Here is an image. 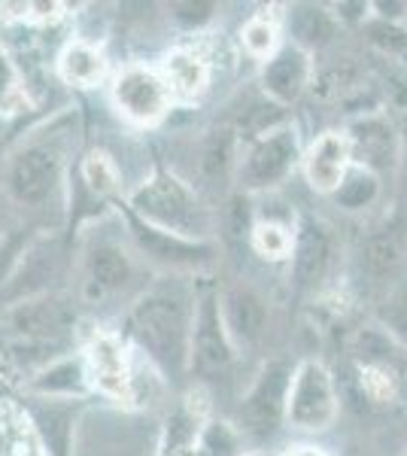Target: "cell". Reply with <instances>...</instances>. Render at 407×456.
Here are the masks:
<instances>
[{
  "instance_id": "obj_1",
  "label": "cell",
  "mask_w": 407,
  "mask_h": 456,
  "mask_svg": "<svg viewBox=\"0 0 407 456\" xmlns=\"http://www.w3.org/2000/svg\"><path fill=\"white\" fill-rule=\"evenodd\" d=\"M79 143V113L64 110L43 125H34L6 150L0 161V198L21 213L68 216L73 152Z\"/></svg>"
},
{
  "instance_id": "obj_2",
  "label": "cell",
  "mask_w": 407,
  "mask_h": 456,
  "mask_svg": "<svg viewBox=\"0 0 407 456\" xmlns=\"http://www.w3.org/2000/svg\"><path fill=\"white\" fill-rule=\"evenodd\" d=\"M204 277V274H201ZM198 277L189 274H155L143 289L131 298L122 316V338L131 350L140 353L159 378H189L191 322H195Z\"/></svg>"
},
{
  "instance_id": "obj_3",
  "label": "cell",
  "mask_w": 407,
  "mask_h": 456,
  "mask_svg": "<svg viewBox=\"0 0 407 456\" xmlns=\"http://www.w3.org/2000/svg\"><path fill=\"white\" fill-rule=\"evenodd\" d=\"M143 265H140L134 247H131L119 208L113 216L85 225L79 238L77 259V301L85 307L113 305L125 296L134 298L146 283H140Z\"/></svg>"
},
{
  "instance_id": "obj_4",
  "label": "cell",
  "mask_w": 407,
  "mask_h": 456,
  "mask_svg": "<svg viewBox=\"0 0 407 456\" xmlns=\"http://www.w3.org/2000/svg\"><path fill=\"white\" fill-rule=\"evenodd\" d=\"M122 208L161 232L195 240H216V213L186 176L165 165L152 167L131 192H125Z\"/></svg>"
},
{
  "instance_id": "obj_5",
  "label": "cell",
  "mask_w": 407,
  "mask_h": 456,
  "mask_svg": "<svg viewBox=\"0 0 407 456\" xmlns=\"http://www.w3.org/2000/svg\"><path fill=\"white\" fill-rule=\"evenodd\" d=\"M119 219L125 225L131 247H134L140 265L159 271V274H189L201 277L210 274V268L219 259V240H195L174 232H161L155 225H146L134 213H128L119 204Z\"/></svg>"
},
{
  "instance_id": "obj_6",
  "label": "cell",
  "mask_w": 407,
  "mask_h": 456,
  "mask_svg": "<svg viewBox=\"0 0 407 456\" xmlns=\"http://www.w3.org/2000/svg\"><path fill=\"white\" fill-rule=\"evenodd\" d=\"M79 329V301L68 289H52L40 296L12 301L0 316V335L31 344L73 347Z\"/></svg>"
},
{
  "instance_id": "obj_7",
  "label": "cell",
  "mask_w": 407,
  "mask_h": 456,
  "mask_svg": "<svg viewBox=\"0 0 407 456\" xmlns=\"http://www.w3.org/2000/svg\"><path fill=\"white\" fill-rule=\"evenodd\" d=\"M238 365V347L222 320L219 286L210 277H198L195 322H191V347H189V378L201 384L228 380Z\"/></svg>"
},
{
  "instance_id": "obj_8",
  "label": "cell",
  "mask_w": 407,
  "mask_h": 456,
  "mask_svg": "<svg viewBox=\"0 0 407 456\" xmlns=\"http://www.w3.org/2000/svg\"><path fill=\"white\" fill-rule=\"evenodd\" d=\"M292 371L295 365L283 356L265 359L256 378L249 380L247 393L240 395L238 414H234V429L240 432V438L265 444L283 432Z\"/></svg>"
},
{
  "instance_id": "obj_9",
  "label": "cell",
  "mask_w": 407,
  "mask_h": 456,
  "mask_svg": "<svg viewBox=\"0 0 407 456\" xmlns=\"http://www.w3.org/2000/svg\"><path fill=\"white\" fill-rule=\"evenodd\" d=\"M301 152H305V143H301V134L292 122L247 143L240 150L238 176H234L238 192H247L253 198L277 192L301 167Z\"/></svg>"
},
{
  "instance_id": "obj_10",
  "label": "cell",
  "mask_w": 407,
  "mask_h": 456,
  "mask_svg": "<svg viewBox=\"0 0 407 456\" xmlns=\"http://www.w3.org/2000/svg\"><path fill=\"white\" fill-rule=\"evenodd\" d=\"M340 414V395L338 384L331 378L329 365L320 359H301L295 362L292 384H289V402H286V426L295 432H316L331 429Z\"/></svg>"
},
{
  "instance_id": "obj_11",
  "label": "cell",
  "mask_w": 407,
  "mask_h": 456,
  "mask_svg": "<svg viewBox=\"0 0 407 456\" xmlns=\"http://www.w3.org/2000/svg\"><path fill=\"white\" fill-rule=\"evenodd\" d=\"M110 101H113L116 113L137 128H152V125L165 122L174 110L170 86L165 83L161 70L146 61L125 64L110 77Z\"/></svg>"
},
{
  "instance_id": "obj_12",
  "label": "cell",
  "mask_w": 407,
  "mask_h": 456,
  "mask_svg": "<svg viewBox=\"0 0 407 456\" xmlns=\"http://www.w3.org/2000/svg\"><path fill=\"white\" fill-rule=\"evenodd\" d=\"M79 353L85 359L92 395H101V399H110L116 404H134V350L128 347V341L119 332L98 329V332L85 338Z\"/></svg>"
},
{
  "instance_id": "obj_13",
  "label": "cell",
  "mask_w": 407,
  "mask_h": 456,
  "mask_svg": "<svg viewBox=\"0 0 407 456\" xmlns=\"http://www.w3.org/2000/svg\"><path fill=\"white\" fill-rule=\"evenodd\" d=\"M289 283L298 296H320L329 289L338 268V238L322 219L301 216L289 256Z\"/></svg>"
},
{
  "instance_id": "obj_14",
  "label": "cell",
  "mask_w": 407,
  "mask_h": 456,
  "mask_svg": "<svg viewBox=\"0 0 407 456\" xmlns=\"http://www.w3.org/2000/svg\"><path fill=\"white\" fill-rule=\"evenodd\" d=\"M344 134L350 143L353 165L377 174L383 183L395 180L398 161H402V134H398V125L387 110L353 116L344 125Z\"/></svg>"
},
{
  "instance_id": "obj_15",
  "label": "cell",
  "mask_w": 407,
  "mask_h": 456,
  "mask_svg": "<svg viewBox=\"0 0 407 456\" xmlns=\"http://www.w3.org/2000/svg\"><path fill=\"white\" fill-rule=\"evenodd\" d=\"M219 307L238 353L253 350L268 335L271 305L249 281H232L219 289Z\"/></svg>"
},
{
  "instance_id": "obj_16",
  "label": "cell",
  "mask_w": 407,
  "mask_h": 456,
  "mask_svg": "<svg viewBox=\"0 0 407 456\" xmlns=\"http://www.w3.org/2000/svg\"><path fill=\"white\" fill-rule=\"evenodd\" d=\"M313 73H316L313 55L305 53V49H298V46H292V43H283V46L268 58V61H262L256 86L268 101L289 110L310 92V86H313Z\"/></svg>"
},
{
  "instance_id": "obj_17",
  "label": "cell",
  "mask_w": 407,
  "mask_h": 456,
  "mask_svg": "<svg viewBox=\"0 0 407 456\" xmlns=\"http://www.w3.org/2000/svg\"><path fill=\"white\" fill-rule=\"evenodd\" d=\"M61 259H64L61 240L55 238V232L43 228V232L37 234L34 244L28 247L25 259L19 262L12 281L4 286V292H0L6 305L21 301V298H31V296H40V292L58 289L55 281H58V274H61Z\"/></svg>"
},
{
  "instance_id": "obj_18",
  "label": "cell",
  "mask_w": 407,
  "mask_h": 456,
  "mask_svg": "<svg viewBox=\"0 0 407 456\" xmlns=\"http://www.w3.org/2000/svg\"><path fill=\"white\" fill-rule=\"evenodd\" d=\"M350 167H353V156L344 128L320 131L305 146V152H301V174H305L307 186L316 195L329 198L340 186V180H344Z\"/></svg>"
},
{
  "instance_id": "obj_19",
  "label": "cell",
  "mask_w": 407,
  "mask_h": 456,
  "mask_svg": "<svg viewBox=\"0 0 407 456\" xmlns=\"http://www.w3.org/2000/svg\"><path fill=\"white\" fill-rule=\"evenodd\" d=\"M359 271L371 283L398 281L407 265V219L392 216L387 225L374 228L359 244Z\"/></svg>"
},
{
  "instance_id": "obj_20",
  "label": "cell",
  "mask_w": 407,
  "mask_h": 456,
  "mask_svg": "<svg viewBox=\"0 0 407 456\" xmlns=\"http://www.w3.org/2000/svg\"><path fill=\"white\" fill-rule=\"evenodd\" d=\"M85 402L28 399L25 411L31 417L43 456H77V426Z\"/></svg>"
},
{
  "instance_id": "obj_21",
  "label": "cell",
  "mask_w": 407,
  "mask_h": 456,
  "mask_svg": "<svg viewBox=\"0 0 407 456\" xmlns=\"http://www.w3.org/2000/svg\"><path fill=\"white\" fill-rule=\"evenodd\" d=\"M28 399H58V402H85L92 395L85 359L79 350L52 359L40 371L25 380Z\"/></svg>"
},
{
  "instance_id": "obj_22",
  "label": "cell",
  "mask_w": 407,
  "mask_h": 456,
  "mask_svg": "<svg viewBox=\"0 0 407 456\" xmlns=\"http://www.w3.org/2000/svg\"><path fill=\"white\" fill-rule=\"evenodd\" d=\"M240 137L228 122L213 125L210 131H204L201 143H198V174L201 183L216 192H225L238 176V161H240Z\"/></svg>"
},
{
  "instance_id": "obj_23",
  "label": "cell",
  "mask_w": 407,
  "mask_h": 456,
  "mask_svg": "<svg viewBox=\"0 0 407 456\" xmlns=\"http://www.w3.org/2000/svg\"><path fill=\"white\" fill-rule=\"evenodd\" d=\"M55 73L64 86L77 88V92H92L101 88L110 79V61L101 46L83 37H70L55 55Z\"/></svg>"
},
{
  "instance_id": "obj_24",
  "label": "cell",
  "mask_w": 407,
  "mask_h": 456,
  "mask_svg": "<svg viewBox=\"0 0 407 456\" xmlns=\"http://www.w3.org/2000/svg\"><path fill=\"white\" fill-rule=\"evenodd\" d=\"M161 77L170 86V94L174 101H201L207 92H210V79H213V68L210 58H207L201 49L191 46H176L165 55V61L159 64Z\"/></svg>"
},
{
  "instance_id": "obj_25",
  "label": "cell",
  "mask_w": 407,
  "mask_h": 456,
  "mask_svg": "<svg viewBox=\"0 0 407 456\" xmlns=\"http://www.w3.org/2000/svg\"><path fill=\"white\" fill-rule=\"evenodd\" d=\"M286 28L292 37V46L305 49L313 55V49H325L329 43H335L340 31L338 19L331 16L329 6L322 4H295L286 12Z\"/></svg>"
},
{
  "instance_id": "obj_26",
  "label": "cell",
  "mask_w": 407,
  "mask_h": 456,
  "mask_svg": "<svg viewBox=\"0 0 407 456\" xmlns=\"http://www.w3.org/2000/svg\"><path fill=\"white\" fill-rule=\"evenodd\" d=\"M295 225H298V219H283L273 216V213L256 210V225L249 232V249L262 262L286 265L295 244Z\"/></svg>"
},
{
  "instance_id": "obj_27",
  "label": "cell",
  "mask_w": 407,
  "mask_h": 456,
  "mask_svg": "<svg viewBox=\"0 0 407 456\" xmlns=\"http://www.w3.org/2000/svg\"><path fill=\"white\" fill-rule=\"evenodd\" d=\"M383 192H387V183L380 176L353 165L329 198L340 213H353L356 216V213H368L371 208H377L383 201Z\"/></svg>"
},
{
  "instance_id": "obj_28",
  "label": "cell",
  "mask_w": 407,
  "mask_h": 456,
  "mask_svg": "<svg viewBox=\"0 0 407 456\" xmlns=\"http://www.w3.org/2000/svg\"><path fill=\"white\" fill-rule=\"evenodd\" d=\"M0 456H43L25 404L0 402Z\"/></svg>"
},
{
  "instance_id": "obj_29",
  "label": "cell",
  "mask_w": 407,
  "mask_h": 456,
  "mask_svg": "<svg viewBox=\"0 0 407 456\" xmlns=\"http://www.w3.org/2000/svg\"><path fill=\"white\" fill-rule=\"evenodd\" d=\"M256 225V198L234 189L232 195H225L222 208L216 213V232L225 244H247L249 247V232Z\"/></svg>"
},
{
  "instance_id": "obj_30",
  "label": "cell",
  "mask_w": 407,
  "mask_h": 456,
  "mask_svg": "<svg viewBox=\"0 0 407 456\" xmlns=\"http://www.w3.org/2000/svg\"><path fill=\"white\" fill-rule=\"evenodd\" d=\"M240 43L247 49V55H253L256 61H268L283 43H280V21L271 12H256L247 19V25L240 28Z\"/></svg>"
},
{
  "instance_id": "obj_31",
  "label": "cell",
  "mask_w": 407,
  "mask_h": 456,
  "mask_svg": "<svg viewBox=\"0 0 407 456\" xmlns=\"http://www.w3.org/2000/svg\"><path fill=\"white\" fill-rule=\"evenodd\" d=\"M28 86L21 83V73L16 68V58H12L10 46L0 40V116L12 119L21 110L28 107Z\"/></svg>"
},
{
  "instance_id": "obj_32",
  "label": "cell",
  "mask_w": 407,
  "mask_h": 456,
  "mask_svg": "<svg viewBox=\"0 0 407 456\" xmlns=\"http://www.w3.org/2000/svg\"><path fill=\"white\" fill-rule=\"evenodd\" d=\"M374 322L407 350V281L395 283L374 311Z\"/></svg>"
},
{
  "instance_id": "obj_33",
  "label": "cell",
  "mask_w": 407,
  "mask_h": 456,
  "mask_svg": "<svg viewBox=\"0 0 407 456\" xmlns=\"http://www.w3.org/2000/svg\"><path fill=\"white\" fill-rule=\"evenodd\" d=\"M359 387L371 404H392L398 399V384H402V371L389 369V365H356Z\"/></svg>"
},
{
  "instance_id": "obj_34",
  "label": "cell",
  "mask_w": 407,
  "mask_h": 456,
  "mask_svg": "<svg viewBox=\"0 0 407 456\" xmlns=\"http://www.w3.org/2000/svg\"><path fill=\"white\" fill-rule=\"evenodd\" d=\"M216 16L219 4H213V0H176V4H167V19L186 34H204L216 21Z\"/></svg>"
},
{
  "instance_id": "obj_35",
  "label": "cell",
  "mask_w": 407,
  "mask_h": 456,
  "mask_svg": "<svg viewBox=\"0 0 407 456\" xmlns=\"http://www.w3.org/2000/svg\"><path fill=\"white\" fill-rule=\"evenodd\" d=\"M331 16L338 19V25H365L371 19V4L359 0V4H331Z\"/></svg>"
},
{
  "instance_id": "obj_36",
  "label": "cell",
  "mask_w": 407,
  "mask_h": 456,
  "mask_svg": "<svg viewBox=\"0 0 407 456\" xmlns=\"http://www.w3.org/2000/svg\"><path fill=\"white\" fill-rule=\"evenodd\" d=\"M371 16L380 19V21H395V25H404V21H407V0H374Z\"/></svg>"
},
{
  "instance_id": "obj_37",
  "label": "cell",
  "mask_w": 407,
  "mask_h": 456,
  "mask_svg": "<svg viewBox=\"0 0 407 456\" xmlns=\"http://www.w3.org/2000/svg\"><path fill=\"white\" fill-rule=\"evenodd\" d=\"M280 456H329V451L320 444H292V447H286Z\"/></svg>"
},
{
  "instance_id": "obj_38",
  "label": "cell",
  "mask_w": 407,
  "mask_h": 456,
  "mask_svg": "<svg viewBox=\"0 0 407 456\" xmlns=\"http://www.w3.org/2000/svg\"><path fill=\"white\" fill-rule=\"evenodd\" d=\"M398 183H402V189L407 192V131L402 134V161H398Z\"/></svg>"
},
{
  "instance_id": "obj_39",
  "label": "cell",
  "mask_w": 407,
  "mask_h": 456,
  "mask_svg": "<svg viewBox=\"0 0 407 456\" xmlns=\"http://www.w3.org/2000/svg\"><path fill=\"white\" fill-rule=\"evenodd\" d=\"M6 134H10V119H6V116H0V143L6 141Z\"/></svg>"
},
{
  "instance_id": "obj_40",
  "label": "cell",
  "mask_w": 407,
  "mask_h": 456,
  "mask_svg": "<svg viewBox=\"0 0 407 456\" xmlns=\"http://www.w3.org/2000/svg\"><path fill=\"white\" fill-rule=\"evenodd\" d=\"M4 219H6V201L0 198V228H4Z\"/></svg>"
},
{
  "instance_id": "obj_41",
  "label": "cell",
  "mask_w": 407,
  "mask_h": 456,
  "mask_svg": "<svg viewBox=\"0 0 407 456\" xmlns=\"http://www.w3.org/2000/svg\"><path fill=\"white\" fill-rule=\"evenodd\" d=\"M243 456H258V453H243Z\"/></svg>"
},
{
  "instance_id": "obj_42",
  "label": "cell",
  "mask_w": 407,
  "mask_h": 456,
  "mask_svg": "<svg viewBox=\"0 0 407 456\" xmlns=\"http://www.w3.org/2000/svg\"><path fill=\"white\" fill-rule=\"evenodd\" d=\"M402 456H407V451H404V453H402Z\"/></svg>"
},
{
  "instance_id": "obj_43",
  "label": "cell",
  "mask_w": 407,
  "mask_h": 456,
  "mask_svg": "<svg viewBox=\"0 0 407 456\" xmlns=\"http://www.w3.org/2000/svg\"><path fill=\"white\" fill-rule=\"evenodd\" d=\"M404 25H407V21H404Z\"/></svg>"
}]
</instances>
